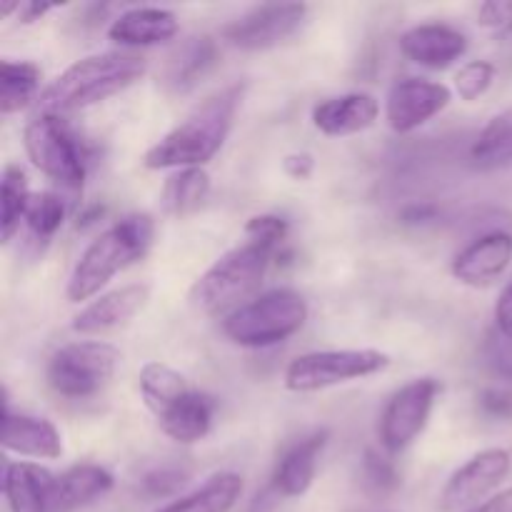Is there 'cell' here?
<instances>
[{"instance_id":"cell-8","label":"cell","mask_w":512,"mask_h":512,"mask_svg":"<svg viewBox=\"0 0 512 512\" xmlns=\"http://www.w3.org/2000/svg\"><path fill=\"white\" fill-rule=\"evenodd\" d=\"M390 355L373 348L360 350H318L295 358L285 370V388L290 393H318L333 385L353 383L383 373Z\"/></svg>"},{"instance_id":"cell-43","label":"cell","mask_w":512,"mask_h":512,"mask_svg":"<svg viewBox=\"0 0 512 512\" xmlns=\"http://www.w3.org/2000/svg\"><path fill=\"white\" fill-rule=\"evenodd\" d=\"M103 215H105V205H100V203L85 205V208L78 213V223L75 225H78V230L93 228L98 220H103Z\"/></svg>"},{"instance_id":"cell-26","label":"cell","mask_w":512,"mask_h":512,"mask_svg":"<svg viewBox=\"0 0 512 512\" xmlns=\"http://www.w3.org/2000/svg\"><path fill=\"white\" fill-rule=\"evenodd\" d=\"M138 388L150 413H153L155 418H160L170 405H175L180 398H185V395L193 390V385H190L188 380H185V375H180L178 370L153 360V363H145L143 368H140Z\"/></svg>"},{"instance_id":"cell-41","label":"cell","mask_w":512,"mask_h":512,"mask_svg":"<svg viewBox=\"0 0 512 512\" xmlns=\"http://www.w3.org/2000/svg\"><path fill=\"white\" fill-rule=\"evenodd\" d=\"M58 5L53 3H38V0H25V3H20L18 8V20L23 25H30L35 23V20H40L43 15H48L50 10H55Z\"/></svg>"},{"instance_id":"cell-6","label":"cell","mask_w":512,"mask_h":512,"mask_svg":"<svg viewBox=\"0 0 512 512\" xmlns=\"http://www.w3.org/2000/svg\"><path fill=\"white\" fill-rule=\"evenodd\" d=\"M30 163L68 193L78 195L88 175L90 155L83 140L73 133L60 115L38 113L23 133Z\"/></svg>"},{"instance_id":"cell-15","label":"cell","mask_w":512,"mask_h":512,"mask_svg":"<svg viewBox=\"0 0 512 512\" xmlns=\"http://www.w3.org/2000/svg\"><path fill=\"white\" fill-rule=\"evenodd\" d=\"M3 493L10 512H58V475L43 465H5Z\"/></svg>"},{"instance_id":"cell-2","label":"cell","mask_w":512,"mask_h":512,"mask_svg":"<svg viewBox=\"0 0 512 512\" xmlns=\"http://www.w3.org/2000/svg\"><path fill=\"white\" fill-rule=\"evenodd\" d=\"M148 70L143 55L130 50H108L88 55L65 68L48 88L40 93L38 110L48 115H68L75 110L93 108L113 95L138 83Z\"/></svg>"},{"instance_id":"cell-40","label":"cell","mask_w":512,"mask_h":512,"mask_svg":"<svg viewBox=\"0 0 512 512\" xmlns=\"http://www.w3.org/2000/svg\"><path fill=\"white\" fill-rule=\"evenodd\" d=\"M283 168L293 180H308L313 175L315 160L308 153H293L283 160Z\"/></svg>"},{"instance_id":"cell-18","label":"cell","mask_w":512,"mask_h":512,"mask_svg":"<svg viewBox=\"0 0 512 512\" xmlns=\"http://www.w3.org/2000/svg\"><path fill=\"white\" fill-rule=\"evenodd\" d=\"M0 445L8 453L23 455L35 460H58L63 455V440L58 428L45 418L33 415H15L5 408L3 430H0Z\"/></svg>"},{"instance_id":"cell-9","label":"cell","mask_w":512,"mask_h":512,"mask_svg":"<svg viewBox=\"0 0 512 512\" xmlns=\"http://www.w3.org/2000/svg\"><path fill=\"white\" fill-rule=\"evenodd\" d=\"M310 8L305 3H263L225 25L223 38L248 53L278 48L303 30Z\"/></svg>"},{"instance_id":"cell-30","label":"cell","mask_w":512,"mask_h":512,"mask_svg":"<svg viewBox=\"0 0 512 512\" xmlns=\"http://www.w3.org/2000/svg\"><path fill=\"white\" fill-rule=\"evenodd\" d=\"M65 213H68V203L60 193L53 190H43V193H33L28 205V215H25V225H28L30 245L43 250L50 243L55 233L63 225Z\"/></svg>"},{"instance_id":"cell-7","label":"cell","mask_w":512,"mask_h":512,"mask_svg":"<svg viewBox=\"0 0 512 512\" xmlns=\"http://www.w3.org/2000/svg\"><path fill=\"white\" fill-rule=\"evenodd\" d=\"M118 360L115 345L103 340H75L50 355L45 378L63 398L85 400L98 395L113 380Z\"/></svg>"},{"instance_id":"cell-24","label":"cell","mask_w":512,"mask_h":512,"mask_svg":"<svg viewBox=\"0 0 512 512\" xmlns=\"http://www.w3.org/2000/svg\"><path fill=\"white\" fill-rule=\"evenodd\" d=\"M243 495V478L238 473H218L193 490L153 512H230Z\"/></svg>"},{"instance_id":"cell-22","label":"cell","mask_w":512,"mask_h":512,"mask_svg":"<svg viewBox=\"0 0 512 512\" xmlns=\"http://www.w3.org/2000/svg\"><path fill=\"white\" fill-rule=\"evenodd\" d=\"M213 415V398H208V395L193 388L185 398H180L178 403L170 405V408L160 415L158 425L170 440H175V443L193 445L200 443V440L210 433V428H213Z\"/></svg>"},{"instance_id":"cell-32","label":"cell","mask_w":512,"mask_h":512,"mask_svg":"<svg viewBox=\"0 0 512 512\" xmlns=\"http://www.w3.org/2000/svg\"><path fill=\"white\" fill-rule=\"evenodd\" d=\"M363 483L375 495H388L400 488V473L388 455L370 448L363 455Z\"/></svg>"},{"instance_id":"cell-17","label":"cell","mask_w":512,"mask_h":512,"mask_svg":"<svg viewBox=\"0 0 512 512\" xmlns=\"http://www.w3.org/2000/svg\"><path fill=\"white\" fill-rule=\"evenodd\" d=\"M325 445H328V430H315L285 450L273 473V493L278 498H300L308 493Z\"/></svg>"},{"instance_id":"cell-1","label":"cell","mask_w":512,"mask_h":512,"mask_svg":"<svg viewBox=\"0 0 512 512\" xmlns=\"http://www.w3.org/2000/svg\"><path fill=\"white\" fill-rule=\"evenodd\" d=\"M245 85L233 83L205 98L188 118L175 125L145 153L143 165L148 170L203 168L218 155L233 130L235 113L243 103Z\"/></svg>"},{"instance_id":"cell-27","label":"cell","mask_w":512,"mask_h":512,"mask_svg":"<svg viewBox=\"0 0 512 512\" xmlns=\"http://www.w3.org/2000/svg\"><path fill=\"white\" fill-rule=\"evenodd\" d=\"M470 163L475 170H503L512 165V108L503 110L480 130L478 140L470 148Z\"/></svg>"},{"instance_id":"cell-35","label":"cell","mask_w":512,"mask_h":512,"mask_svg":"<svg viewBox=\"0 0 512 512\" xmlns=\"http://www.w3.org/2000/svg\"><path fill=\"white\" fill-rule=\"evenodd\" d=\"M478 23L495 35L512 33V0H488L480 5Z\"/></svg>"},{"instance_id":"cell-4","label":"cell","mask_w":512,"mask_h":512,"mask_svg":"<svg viewBox=\"0 0 512 512\" xmlns=\"http://www.w3.org/2000/svg\"><path fill=\"white\" fill-rule=\"evenodd\" d=\"M283 250H275L258 240H245L238 248L220 255L208 270L198 278V283L190 290V303L200 313L218 315L233 313L243 300L250 298L263 283L270 265L278 260Z\"/></svg>"},{"instance_id":"cell-31","label":"cell","mask_w":512,"mask_h":512,"mask_svg":"<svg viewBox=\"0 0 512 512\" xmlns=\"http://www.w3.org/2000/svg\"><path fill=\"white\" fill-rule=\"evenodd\" d=\"M188 480L190 470L183 468V465H158V468H153L140 478V495L148 500L173 498L175 493H180L188 485Z\"/></svg>"},{"instance_id":"cell-38","label":"cell","mask_w":512,"mask_h":512,"mask_svg":"<svg viewBox=\"0 0 512 512\" xmlns=\"http://www.w3.org/2000/svg\"><path fill=\"white\" fill-rule=\"evenodd\" d=\"M495 330L512 338V283L500 293L498 305H495Z\"/></svg>"},{"instance_id":"cell-33","label":"cell","mask_w":512,"mask_h":512,"mask_svg":"<svg viewBox=\"0 0 512 512\" xmlns=\"http://www.w3.org/2000/svg\"><path fill=\"white\" fill-rule=\"evenodd\" d=\"M495 80V65L488 60H470L455 75V93L465 103H475L490 90Z\"/></svg>"},{"instance_id":"cell-28","label":"cell","mask_w":512,"mask_h":512,"mask_svg":"<svg viewBox=\"0 0 512 512\" xmlns=\"http://www.w3.org/2000/svg\"><path fill=\"white\" fill-rule=\"evenodd\" d=\"M210 195V175L205 168H183L170 175L160 193V205L165 215L185 218L193 215Z\"/></svg>"},{"instance_id":"cell-19","label":"cell","mask_w":512,"mask_h":512,"mask_svg":"<svg viewBox=\"0 0 512 512\" xmlns=\"http://www.w3.org/2000/svg\"><path fill=\"white\" fill-rule=\"evenodd\" d=\"M380 115V105L368 93H348L328 98L313 108V125L328 138H345L368 130Z\"/></svg>"},{"instance_id":"cell-36","label":"cell","mask_w":512,"mask_h":512,"mask_svg":"<svg viewBox=\"0 0 512 512\" xmlns=\"http://www.w3.org/2000/svg\"><path fill=\"white\" fill-rule=\"evenodd\" d=\"M480 410L488 418L495 420H512V388L508 385H495V388H485L478 398Z\"/></svg>"},{"instance_id":"cell-11","label":"cell","mask_w":512,"mask_h":512,"mask_svg":"<svg viewBox=\"0 0 512 512\" xmlns=\"http://www.w3.org/2000/svg\"><path fill=\"white\" fill-rule=\"evenodd\" d=\"M512 470V455L505 448H488L483 453L473 455L465 465H460L450 480L445 483L440 505L445 512L470 510L480 505V500H488L495 488L503 485Z\"/></svg>"},{"instance_id":"cell-23","label":"cell","mask_w":512,"mask_h":512,"mask_svg":"<svg viewBox=\"0 0 512 512\" xmlns=\"http://www.w3.org/2000/svg\"><path fill=\"white\" fill-rule=\"evenodd\" d=\"M110 470L95 463H80L58 475V512H78L113 490Z\"/></svg>"},{"instance_id":"cell-37","label":"cell","mask_w":512,"mask_h":512,"mask_svg":"<svg viewBox=\"0 0 512 512\" xmlns=\"http://www.w3.org/2000/svg\"><path fill=\"white\" fill-rule=\"evenodd\" d=\"M485 353H488V363L493 365L495 373L512 380V338H505L500 330H495L488 338Z\"/></svg>"},{"instance_id":"cell-29","label":"cell","mask_w":512,"mask_h":512,"mask_svg":"<svg viewBox=\"0 0 512 512\" xmlns=\"http://www.w3.org/2000/svg\"><path fill=\"white\" fill-rule=\"evenodd\" d=\"M33 193L28 188V175L20 165L8 163L0 180V240L5 245L20 233V223H25L28 205Z\"/></svg>"},{"instance_id":"cell-3","label":"cell","mask_w":512,"mask_h":512,"mask_svg":"<svg viewBox=\"0 0 512 512\" xmlns=\"http://www.w3.org/2000/svg\"><path fill=\"white\" fill-rule=\"evenodd\" d=\"M155 238V223L148 213H130L98 235L80 255L68 280L70 303L95 298L110 280L148 255Z\"/></svg>"},{"instance_id":"cell-25","label":"cell","mask_w":512,"mask_h":512,"mask_svg":"<svg viewBox=\"0 0 512 512\" xmlns=\"http://www.w3.org/2000/svg\"><path fill=\"white\" fill-rule=\"evenodd\" d=\"M43 70L30 60H0V113L13 115L38 103Z\"/></svg>"},{"instance_id":"cell-39","label":"cell","mask_w":512,"mask_h":512,"mask_svg":"<svg viewBox=\"0 0 512 512\" xmlns=\"http://www.w3.org/2000/svg\"><path fill=\"white\" fill-rule=\"evenodd\" d=\"M438 215V205L433 203H410L405 205L403 213H400V223L405 225H425L430 220H435Z\"/></svg>"},{"instance_id":"cell-34","label":"cell","mask_w":512,"mask_h":512,"mask_svg":"<svg viewBox=\"0 0 512 512\" xmlns=\"http://www.w3.org/2000/svg\"><path fill=\"white\" fill-rule=\"evenodd\" d=\"M290 225L288 220L280 215H255L245 225V238L258 240V243L270 245L275 250H283L285 240H288Z\"/></svg>"},{"instance_id":"cell-13","label":"cell","mask_w":512,"mask_h":512,"mask_svg":"<svg viewBox=\"0 0 512 512\" xmlns=\"http://www.w3.org/2000/svg\"><path fill=\"white\" fill-rule=\"evenodd\" d=\"M512 263V235L505 230H493V233L480 235L478 240L460 250L455 255L453 278L468 288H485L495 280L503 278L505 270Z\"/></svg>"},{"instance_id":"cell-10","label":"cell","mask_w":512,"mask_h":512,"mask_svg":"<svg viewBox=\"0 0 512 512\" xmlns=\"http://www.w3.org/2000/svg\"><path fill=\"white\" fill-rule=\"evenodd\" d=\"M438 393L440 383L435 378H418L393 393L380 415V445L390 455L403 453L423 435L430 415H433Z\"/></svg>"},{"instance_id":"cell-42","label":"cell","mask_w":512,"mask_h":512,"mask_svg":"<svg viewBox=\"0 0 512 512\" xmlns=\"http://www.w3.org/2000/svg\"><path fill=\"white\" fill-rule=\"evenodd\" d=\"M465 512H512V488L498 495H490L488 500H483V503Z\"/></svg>"},{"instance_id":"cell-21","label":"cell","mask_w":512,"mask_h":512,"mask_svg":"<svg viewBox=\"0 0 512 512\" xmlns=\"http://www.w3.org/2000/svg\"><path fill=\"white\" fill-rule=\"evenodd\" d=\"M218 65V45L208 35H195L175 48L163 70V85L168 93L185 95L198 88Z\"/></svg>"},{"instance_id":"cell-12","label":"cell","mask_w":512,"mask_h":512,"mask_svg":"<svg viewBox=\"0 0 512 512\" xmlns=\"http://www.w3.org/2000/svg\"><path fill=\"white\" fill-rule=\"evenodd\" d=\"M450 100H453V93L448 85L425 78H403L390 88L388 100H385V120L395 133H413L420 125L443 113Z\"/></svg>"},{"instance_id":"cell-44","label":"cell","mask_w":512,"mask_h":512,"mask_svg":"<svg viewBox=\"0 0 512 512\" xmlns=\"http://www.w3.org/2000/svg\"><path fill=\"white\" fill-rule=\"evenodd\" d=\"M20 3L18 0H0V18H8V15H18Z\"/></svg>"},{"instance_id":"cell-5","label":"cell","mask_w":512,"mask_h":512,"mask_svg":"<svg viewBox=\"0 0 512 512\" xmlns=\"http://www.w3.org/2000/svg\"><path fill=\"white\" fill-rule=\"evenodd\" d=\"M308 313V300L298 290L275 288L225 315L223 333L240 348H270L293 338Z\"/></svg>"},{"instance_id":"cell-16","label":"cell","mask_w":512,"mask_h":512,"mask_svg":"<svg viewBox=\"0 0 512 512\" xmlns=\"http://www.w3.org/2000/svg\"><path fill=\"white\" fill-rule=\"evenodd\" d=\"M400 50L408 60L430 70H445L468 53V38L445 23H423L405 30Z\"/></svg>"},{"instance_id":"cell-20","label":"cell","mask_w":512,"mask_h":512,"mask_svg":"<svg viewBox=\"0 0 512 512\" xmlns=\"http://www.w3.org/2000/svg\"><path fill=\"white\" fill-rule=\"evenodd\" d=\"M178 15L168 8H130L110 23L108 38L125 48H150L178 35Z\"/></svg>"},{"instance_id":"cell-14","label":"cell","mask_w":512,"mask_h":512,"mask_svg":"<svg viewBox=\"0 0 512 512\" xmlns=\"http://www.w3.org/2000/svg\"><path fill=\"white\" fill-rule=\"evenodd\" d=\"M150 298V285L130 283L90 300L73 318L70 328L80 335H103L133 320Z\"/></svg>"}]
</instances>
